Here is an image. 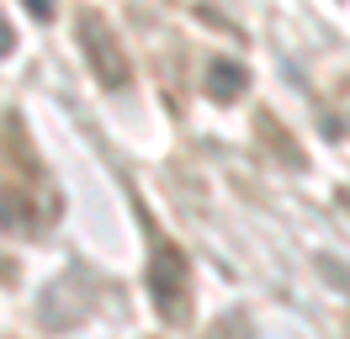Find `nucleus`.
<instances>
[{
  "label": "nucleus",
  "mask_w": 350,
  "mask_h": 339,
  "mask_svg": "<svg viewBox=\"0 0 350 339\" xmlns=\"http://www.w3.org/2000/svg\"><path fill=\"white\" fill-rule=\"evenodd\" d=\"M75 38H80V53H85V64H90V74H96L101 90H128L133 85V59H128L122 38L111 32V21L101 16V11H80V16H75Z\"/></svg>",
  "instance_id": "nucleus-1"
},
{
  "label": "nucleus",
  "mask_w": 350,
  "mask_h": 339,
  "mask_svg": "<svg viewBox=\"0 0 350 339\" xmlns=\"http://www.w3.org/2000/svg\"><path fill=\"white\" fill-rule=\"evenodd\" d=\"M90 302H96V286H90V275L80 265H69L64 275H53L38 297V323H43L48 334H69V329H80L90 318Z\"/></svg>",
  "instance_id": "nucleus-2"
},
{
  "label": "nucleus",
  "mask_w": 350,
  "mask_h": 339,
  "mask_svg": "<svg viewBox=\"0 0 350 339\" xmlns=\"http://www.w3.org/2000/svg\"><path fill=\"white\" fill-rule=\"evenodd\" d=\"M149 297L165 323H186V313H191V271H186V254L170 249V244L154 249L149 260Z\"/></svg>",
  "instance_id": "nucleus-3"
},
{
  "label": "nucleus",
  "mask_w": 350,
  "mask_h": 339,
  "mask_svg": "<svg viewBox=\"0 0 350 339\" xmlns=\"http://www.w3.org/2000/svg\"><path fill=\"white\" fill-rule=\"evenodd\" d=\"M53 223V212L32 196V186H0V228L16 239H38Z\"/></svg>",
  "instance_id": "nucleus-4"
},
{
  "label": "nucleus",
  "mask_w": 350,
  "mask_h": 339,
  "mask_svg": "<svg viewBox=\"0 0 350 339\" xmlns=\"http://www.w3.org/2000/svg\"><path fill=\"white\" fill-rule=\"evenodd\" d=\"M0 148H5V159L16 165L22 186H43V159H38V148H32V138H27V127H22L16 111L0 122Z\"/></svg>",
  "instance_id": "nucleus-5"
},
{
  "label": "nucleus",
  "mask_w": 350,
  "mask_h": 339,
  "mask_svg": "<svg viewBox=\"0 0 350 339\" xmlns=\"http://www.w3.org/2000/svg\"><path fill=\"white\" fill-rule=\"evenodd\" d=\"M244 85H250L244 64H234V59H213V69H207V96H213V101H223V106L239 101Z\"/></svg>",
  "instance_id": "nucleus-6"
},
{
  "label": "nucleus",
  "mask_w": 350,
  "mask_h": 339,
  "mask_svg": "<svg viewBox=\"0 0 350 339\" xmlns=\"http://www.w3.org/2000/svg\"><path fill=\"white\" fill-rule=\"evenodd\" d=\"M255 127H260V138L271 144V154H276V159H282L286 170H303V148H297L292 138H286V127L276 122L271 111H260V117H255Z\"/></svg>",
  "instance_id": "nucleus-7"
},
{
  "label": "nucleus",
  "mask_w": 350,
  "mask_h": 339,
  "mask_svg": "<svg viewBox=\"0 0 350 339\" xmlns=\"http://www.w3.org/2000/svg\"><path fill=\"white\" fill-rule=\"evenodd\" d=\"M207 339H260V329H255V318L250 313H218V323L207 329Z\"/></svg>",
  "instance_id": "nucleus-8"
},
{
  "label": "nucleus",
  "mask_w": 350,
  "mask_h": 339,
  "mask_svg": "<svg viewBox=\"0 0 350 339\" xmlns=\"http://www.w3.org/2000/svg\"><path fill=\"white\" fill-rule=\"evenodd\" d=\"M11 48H16V32H11V21L0 16V59H5V53H11Z\"/></svg>",
  "instance_id": "nucleus-9"
},
{
  "label": "nucleus",
  "mask_w": 350,
  "mask_h": 339,
  "mask_svg": "<svg viewBox=\"0 0 350 339\" xmlns=\"http://www.w3.org/2000/svg\"><path fill=\"white\" fill-rule=\"evenodd\" d=\"M22 5H27V11H32L38 21H43V16H53V0H22Z\"/></svg>",
  "instance_id": "nucleus-10"
}]
</instances>
